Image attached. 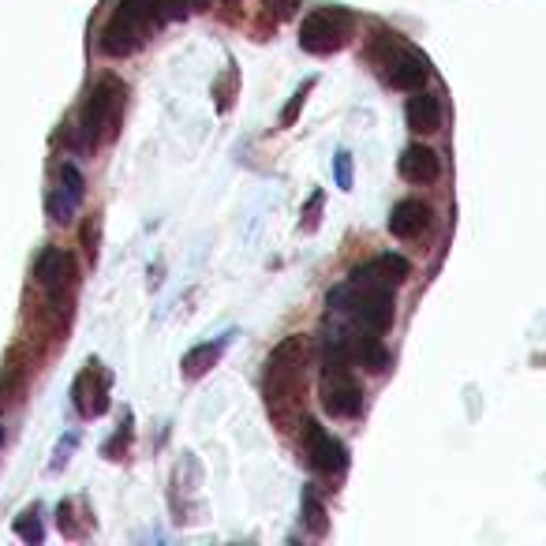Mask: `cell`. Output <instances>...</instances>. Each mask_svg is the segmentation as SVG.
Segmentation results:
<instances>
[{"label": "cell", "mask_w": 546, "mask_h": 546, "mask_svg": "<svg viewBox=\"0 0 546 546\" xmlns=\"http://www.w3.org/2000/svg\"><path fill=\"white\" fill-rule=\"evenodd\" d=\"M161 23V15L150 8V0H120L116 12L105 19V27L98 34V49L105 57H131L146 45V38L154 34Z\"/></svg>", "instance_id": "obj_1"}, {"label": "cell", "mask_w": 546, "mask_h": 546, "mask_svg": "<svg viewBox=\"0 0 546 546\" xmlns=\"http://www.w3.org/2000/svg\"><path fill=\"white\" fill-rule=\"evenodd\" d=\"M124 98H128V87H124L116 75H105V79L94 83V90L87 94V105H83V116H79L83 143L98 146L105 143V139H113L120 109H124Z\"/></svg>", "instance_id": "obj_2"}, {"label": "cell", "mask_w": 546, "mask_h": 546, "mask_svg": "<svg viewBox=\"0 0 546 546\" xmlns=\"http://www.w3.org/2000/svg\"><path fill=\"white\" fill-rule=\"evenodd\" d=\"M348 30H352V15L348 12H337V8H322V12H311L303 19L300 27V45L307 53H333V49H341L348 38Z\"/></svg>", "instance_id": "obj_3"}, {"label": "cell", "mask_w": 546, "mask_h": 546, "mask_svg": "<svg viewBox=\"0 0 546 546\" xmlns=\"http://www.w3.org/2000/svg\"><path fill=\"white\" fill-rule=\"evenodd\" d=\"M322 408H326V416H333V419L360 416L363 389H360V382L352 378V367L322 374Z\"/></svg>", "instance_id": "obj_4"}, {"label": "cell", "mask_w": 546, "mask_h": 546, "mask_svg": "<svg viewBox=\"0 0 546 546\" xmlns=\"http://www.w3.org/2000/svg\"><path fill=\"white\" fill-rule=\"evenodd\" d=\"M300 438H303V453H307V460L315 464L318 472H345V464H348L345 446H341V442H337V438H333L318 419L303 416Z\"/></svg>", "instance_id": "obj_5"}, {"label": "cell", "mask_w": 546, "mask_h": 546, "mask_svg": "<svg viewBox=\"0 0 546 546\" xmlns=\"http://www.w3.org/2000/svg\"><path fill=\"white\" fill-rule=\"evenodd\" d=\"M382 64L389 68V83L401 90H423L427 87V79H431V64H427V57L397 42V34L389 38V57L382 60Z\"/></svg>", "instance_id": "obj_6"}, {"label": "cell", "mask_w": 546, "mask_h": 546, "mask_svg": "<svg viewBox=\"0 0 546 546\" xmlns=\"http://www.w3.org/2000/svg\"><path fill=\"white\" fill-rule=\"evenodd\" d=\"M72 277H75V259L72 251H64V247H45L42 255H38V262H34V281L53 300H60V292H64V285H72Z\"/></svg>", "instance_id": "obj_7"}, {"label": "cell", "mask_w": 546, "mask_h": 546, "mask_svg": "<svg viewBox=\"0 0 546 546\" xmlns=\"http://www.w3.org/2000/svg\"><path fill=\"white\" fill-rule=\"evenodd\" d=\"M75 408L87 419L101 416L109 408V374L101 371L98 363H90L87 371L79 374V382H75Z\"/></svg>", "instance_id": "obj_8"}, {"label": "cell", "mask_w": 546, "mask_h": 546, "mask_svg": "<svg viewBox=\"0 0 546 546\" xmlns=\"http://www.w3.org/2000/svg\"><path fill=\"white\" fill-rule=\"evenodd\" d=\"M427 229H431V210H427V202L401 199L393 206V214H389V232H393L397 240H419Z\"/></svg>", "instance_id": "obj_9"}, {"label": "cell", "mask_w": 546, "mask_h": 546, "mask_svg": "<svg viewBox=\"0 0 546 546\" xmlns=\"http://www.w3.org/2000/svg\"><path fill=\"white\" fill-rule=\"evenodd\" d=\"M352 277H367V281H382V285H401V281H408L412 277V262L404 259V255H378V259H371L367 266H356L352 270Z\"/></svg>", "instance_id": "obj_10"}, {"label": "cell", "mask_w": 546, "mask_h": 546, "mask_svg": "<svg viewBox=\"0 0 546 546\" xmlns=\"http://www.w3.org/2000/svg\"><path fill=\"white\" fill-rule=\"evenodd\" d=\"M438 173H442V169H438V154H434L431 146L416 143L401 154V176L408 184H434Z\"/></svg>", "instance_id": "obj_11"}, {"label": "cell", "mask_w": 546, "mask_h": 546, "mask_svg": "<svg viewBox=\"0 0 546 546\" xmlns=\"http://www.w3.org/2000/svg\"><path fill=\"white\" fill-rule=\"evenodd\" d=\"M404 116H408V128H412V131H419V135H431V131L442 128V101L434 98V94H427V90H416V94L408 98Z\"/></svg>", "instance_id": "obj_12"}, {"label": "cell", "mask_w": 546, "mask_h": 546, "mask_svg": "<svg viewBox=\"0 0 546 546\" xmlns=\"http://www.w3.org/2000/svg\"><path fill=\"white\" fill-rule=\"evenodd\" d=\"M23 389H27V360H23V352H12L4 371H0V408L19 401Z\"/></svg>", "instance_id": "obj_13"}, {"label": "cell", "mask_w": 546, "mask_h": 546, "mask_svg": "<svg viewBox=\"0 0 546 546\" xmlns=\"http://www.w3.org/2000/svg\"><path fill=\"white\" fill-rule=\"evenodd\" d=\"M217 356H221V348H217V345L191 348V352L184 356V374H187V378H199V374H206L210 367H214Z\"/></svg>", "instance_id": "obj_14"}, {"label": "cell", "mask_w": 546, "mask_h": 546, "mask_svg": "<svg viewBox=\"0 0 546 546\" xmlns=\"http://www.w3.org/2000/svg\"><path fill=\"white\" fill-rule=\"evenodd\" d=\"M150 4H154V12L161 15V23H169V19H184L187 12L206 8V0H150Z\"/></svg>", "instance_id": "obj_15"}, {"label": "cell", "mask_w": 546, "mask_h": 546, "mask_svg": "<svg viewBox=\"0 0 546 546\" xmlns=\"http://www.w3.org/2000/svg\"><path fill=\"white\" fill-rule=\"evenodd\" d=\"M303 513H307V528H311V532L315 535L326 532V509H322V502H318L315 494L303 498Z\"/></svg>", "instance_id": "obj_16"}, {"label": "cell", "mask_w": 546, "mask_h": 546, "mask_svg": "<svg viewBox=\"0 0 546 546\" xmlns=\"http://www.w3.org/2000/svg\"><path fill=\"white\" fill-rule=\"evenodd\" d=\"M266 4V12L277 15V19H288V15H296V8H300V0H262Z\"/></svg>", "instance_id": "obj_17"}, {"label": "cell", "mask_w": 546, "mask_h": 546, "mask_svg": "<svg viewBox=\"0 0 546 546\" xmlns=\"http://www.w3.org/2000/svg\"><path fill=\"white\" fill-rule=\"evenodd\" d=\"M83 247H87L90 262L98 259V221H87V229H83Z\"/></svg>", "instance_id": "obj_18"}, {"label": "cell", "mask_w": 546, "mask_h": 546, "mask_svg": "<svg viewBox=\"0 0 546 546\" xmlns=\"http://www.w3.org/2000/svg\"><path fill=\"white\" fill-rule=\"evenodd\" d=\"M303 98H307V87L296 90V98H292V105H288V109H285V116H281V124H292V120H296V113H300Z\"/></svg>", "instance_id": "obj_19"}, {"label": "cell", "mask_w": 546, "mask_h": 546, "mask_svg": "<svg viewBox=\"0 0 546 546\" xmlns=\"http://www.w3.org/2000/svg\"><path fill=\"white\" fill-rule=\"evenodd\" d=\"M15 528H19V535H23V539H42V528H38V520H34V524H30V520H19Z\"/></svg>", "instance_id": "obj_20"}, {"label": "cell", "mask_w": 546, "mask_h": 546, "mask_svg": "<svg viewBox=\"0 0 546 546\" xmlns=\"http://www.w3.org/2000/svg\"><path fill=\"white\" fill-rule=\"evenodd\" d=\"M225 4H236V0H225Z\"/></svg>", "instance_id": "obj_21"}]
</instances>
